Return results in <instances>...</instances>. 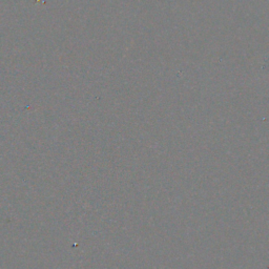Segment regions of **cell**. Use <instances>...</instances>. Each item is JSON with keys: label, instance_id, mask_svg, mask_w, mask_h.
<instances>
[]
</instances>
